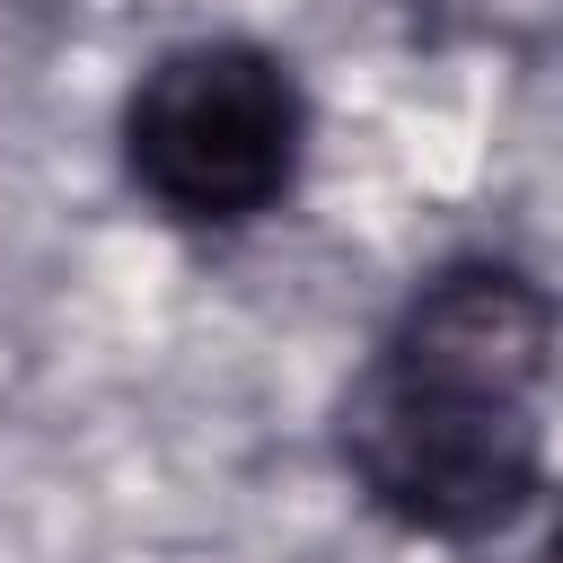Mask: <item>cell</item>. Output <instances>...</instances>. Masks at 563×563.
<instances>
[{
  "label": "cell",
  "mask_w": 563,
  "mask_h": 563,
  "mask_svg": "<svg viewBox=\"0 0 563 563\" xmlns=\"http://www.w3.org/2000/svg\"><path fill=\"white\" fill-rule=\"evenodd\" d=\"M563 317L519 264H449L343 396L361 493L422 537H484L537 493V387Z\"/></svg>",
  "instance_id": "1"
},
{
  "label": "cell",
  "mask_w": 563,
  "mask_h": 563,
  "mask_svg": "<svg viewBox=\"0 0 563 563\" xmlns=\"http://www.w3.org/2000/svg\"><path fill=\"white\" fill-rule=\"evenodd\" d=\"M123 158L176 220H255L299 176V88L255 44H185L132 88Z\"/></svg>",
  "instance_id": "2"
},
{
  "label": "cell",
  "mask_w": 563,
  "mask_h": 563,
  "mask_svg": "<svg viewBox=\"0 0 563 563\" xmlns=\"http://www.w3.org/2000/svg\"><path fill=\"white\" fill-rule=\"evenodd\" d=\"M545 563H563V519H554V537H545Z\"/></svg>",
  "instance_id": "3"
}]
</instances>
